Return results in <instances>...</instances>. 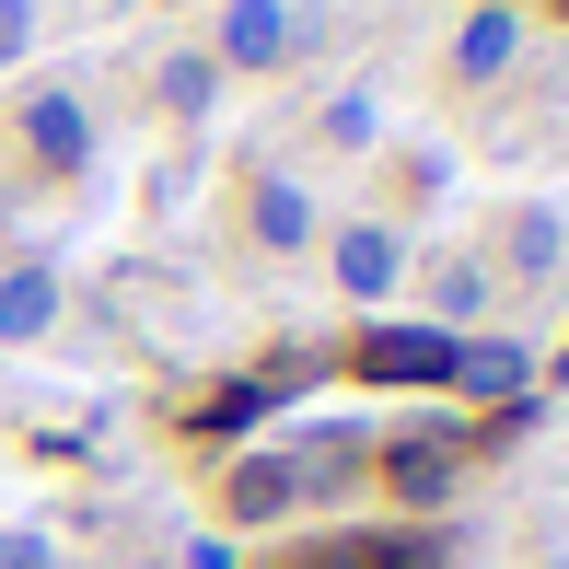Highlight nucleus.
<instances>
[{"label": "nucleus", "instance_id": "5", "mask_svg": "<svg viewBox=\"0 0 569 569\" xmlns=\"http://www.w3.org/2000/svg\"><path fill=\"white\" fill-rule=\"evenodd\" d=\"M291 500H302V465L291 453H244V465H232V523H279Z\"/></svg>", "mask_w": 569, "mask_h": 569}, {"label": "nucleus", "instance_id": "9", "mask_svg": "<svg viewBox=\"0 0 569 569\" xmlns=\"http://www.w3.org/2000/svg\"><path fill=\"white\" fill-rule=\"evenodd\" d=\"M511 59H523V23H511L500 0H488V12H465V36H453V70H465V82H500Z\"/></svg>", "mask_w": 569, "mask_h": 569}, {"label": "nucleus", "instance_id": "8", "mask_svg": "<svg viewBox=\"0 0 569 569\" xmlns=\"http://www.w3.org/2000/svg\"><path fill=\"white\" fill-rule=\"evenodd\" d=\"M453 442H396V453H383V488H396V500L407 511H430V500H453Z\"/></svg>", "mask_w": 569, "mask_h": 569}, {"label": "nucleus", "instance_id": "16", "mask_svg": "<svg viewBox=\"0 0 569 569\" xmlns=\"http://www.w3.org/2000/svg\"><path fill=\"white\" fill-rule=\"evenodd\" d=\"M0 569H47V547H0Z\"/></svg>", "mask_w": 569, "mask_h": 569}, {"label": "nucleus", "instance_id": "1", "mask_svg": "<svg viewBox=\"0 0 569 569\" xmlns=\"http://www.w3.org/2000/svg\"><path fill=\"white\" fill-rule=\"evenodd\" d=\"M360 383H453V338L442 326H372L360 338Z\"/></svg>", "mask_w": 569, "mask_h": 569}, {"label": "nucleus", "instance_id": "11", "mask_svg": "<svg viewBox=\"0 0 569 569\" xmlns=\"http://www.w3.org/2000/svg\"><path fill=\"white\" fill-rule=\"evenodd\" d=\"M302 232H315V198L268 174V187H256V244H302Z\"/></svg>", "mask_w": 569, "mask_h": 569}, {"label": "nucleus", "instance_id": "3", "mask_svg": "<svg viewBox=\"0 0 569 569\" xmlns=\"http://www.w3.org/2000/svg\"><path fill=\"white\" fill-rule=\"evenodd\" d=\"M23 151H36L47 174H82V151H93V117L70 106V93H23Z\"/></svg>", "mask_w": 569, "mask_h": 569}, {"label": "nucleus", "instance_id": "7", "mask_svg": "<svg viewBox=\"0 0 569 569\" xmlns=\"http://www.w3.org/2000/svg\"><path fill=\"white\" fill-rule=\"evenodd\" d=\"M453 383L477 407H523V383H535V360L511 349V338H488V349H453Z\"/></svg>", "mask_w": 569, "mask_h": 569}, {"label": "nucleus", "instance_id": "6", "mask_svg": "<svg viewBox=\"0 0 569 569\" xmlns=\"http://www.w3.org/2000/svg\"><path fill=\"white\" fill-rule=\"evenodd\" d=\"M338 291L349 302H383V291H396V232H383V221H349L338 232Z\"/></svg>", "mask_w": 569, "mask_h": 569}, {"label": "nucleus", "instance_id": "4", "mask_svg": "<svg viewBox=\"0 0 569 569\" xmlns=\"http://www.w3.org/2000/svg\"><path fill=\"white\" fill-rule=\"evenodd\" d=\"M221 59L232 70H279L291 59V0H232L221 12Z\"/></svg>", "mask_w": 569, "mask_h": 569}, {"label": "nucleus", "instance_id": "15", "mask_svg": "<svg viewBox=\"0 0 569 569\" xmlns=\"http://www.w3.org/2000/svg\"><path fill=\"white\" fill-rule=\"evenodd\" d=\"M23 36H36V0H0V59H23Z\"/></svg>", "mask_w": 569, "mask_h": 569}, {"label": "nucleus", "instance_id": "12", "mask_svg": "<svg viewBox=\"0 0 569 569\" xmlns=\"http://www.w3.org/2000/svg\"><path fill=\"white\" fill-rule=\"evenodd\" d=\"M511 268H523V279H547V268H558V221H547V210L511 221Z\"/></svg>", "mask_w": 569, "mask_h": 569}, {"label": "nucleus", "instance_id": "10", "mask_svg": "<svg viewBox=\"0 0 569 569\" xmlns=\"http://www.w3.org/2000/svg\"><path fill=\"white\" fill-rule=\"evenodd\" d=\"M47 315H59V279H47V268H12V279H0V338H36Z\"/></svg>", "mask_w": 569, "mask_h": 569}, {"label": "nucleus", "instance_id": "2", "mask_svg": "<svg viewBox=\"0 0 569 569\" xmlns=\"http://www.w3.org/2000/svg\"><path fill=\"white\" fill-rule=\"evenodd\" d=\"M302 372H315V360H279V372H244V383H210V396L187 407V430H210V442H232V430H256V419H268V407L291 396V383H302Z\"/></svg>", "mask_w": 569, "mask_h": 569}, {"label": "nucleus", "instance_id": "14", "mask_svg": "<svg viewBox=\"0 0 569 569\" xmlns=\"http://www.w3.org/2000/svg\"><path fill=\"white\" fill-rule=\"evenodd\" d=\"M326 140L360 151V140H372V106H360V93H349V106H326Z\"/></svg>", "mask_w": 569, "mask_h": 569}, {"label": "nucleus", "instance_id": "13", "mask_svg": "<svg viewBox=\"0 0 569 569\" xmlns=\"http://www.w3.org/2000/svg\"><path fill=\"white\" fill-rule=\"evenodd\" d=\"M302 569H396V547H372V535H338V547H315Z\"/></svg>", "mask_w": 569, "mask_h": 569}]
</instances>
